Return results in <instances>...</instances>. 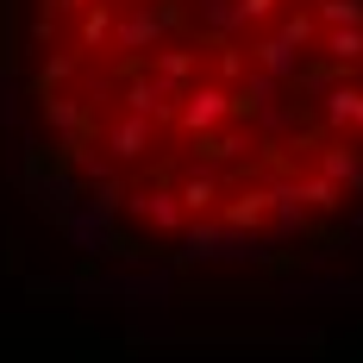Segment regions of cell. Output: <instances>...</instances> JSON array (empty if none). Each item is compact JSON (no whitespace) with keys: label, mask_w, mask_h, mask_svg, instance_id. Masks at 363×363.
Returning a JSON list of instances; mask_svg holds the SVG:
<instances>
[{"label":"cell","mask_w":363,"mask_h":363,"mask_svg":"<svg viewBox=\"0 0 363 363\" xmlns=\"http://www.w3.org/2000/svg\"><path fill=\"white\" fill-rule=\"evenodd\" d=\"M225 119H232V88L213 82V75H194V82L176 94V119H169V125H182L188 138H201V132H213V125H225Z\"/></svg>","instance_id":"6da1fadb"},{"label":"cell","mask_w":363,"mask_h":363,"mask_svg":"<svg viewBox=\"0 0 363 363\" xmlns=\"http://www.w3.org/2000/svg\"><path fill=\"white\" fill-rule=\"evenodd\" d=\"M169 26H176V6L132 0V6L113 19V50H119V57H145V50H157V44L169 38Z\"/></svg>","instance_id":"7a4b0ae2"},{"label":"cell","mask_w":363,"mask_h":363,"mask_svg":"<svg viewBox=\"0 0 363 363\" xmlns=\"http://www.w3.org/2000/svg\"><path fill=\"white\" fill-rule=\"evenodd\" d=\"M176 82H163L157 69H138V75H125L119 82V107L125 113H138V119H150V125H169L176 119Z\"/></svg>","instance_id":"3957f363"},{"label":"cell","mask_w":363,"mask_h":363,"mask_svg":"<svg viewBox=\"0 0 363 363\" xmlns=\"http://www.w3.org/2000/svg\"><path fill=\"white\" fill-rule=\"evenodd\" d=\"M125 213L138 219V225H150V232H182V225H188V213H182V201H176L169 182L132 188V194H125Z\"/></svg>","instance_id":"277c9868"},{"label":"cell","mask_w":363,"mask_h":363,"mask_svg":"<svg viewBox=\"0 0 363 363\" xmlns=\"http://www.w3.org/2000/svg\"><path fill=\"white\" fill-rule=\"evenodd\" d=\"M245 50H251V69H263L269 82H282V88H289V82H301V44H289L276 26H263V38H257V44H245Z\"/></svg>","instance_id":"5b68a950"},{"label":"cell","mask_w":363,"mask_h":363,"mask_svg":"<svg viewBox=\"0 0 363 363\" xmlns=\"http://www.w3.org/2000/svg\"><path fill=\"white\" fill-rule=\"evenodd\" d=\"M313 169L332 176L338 188H357L363 194V145L351 138V132H338V138H326V145L313 150Z\"/></svg>","instance_id":"8992f818"},{"label":"cell","mask_w":363,"mask_h":363,"mask_svg":"<svg viewBox=\"0 0 363 363\" xmlns=\"http://www.w3.org/2000/svg\"><path fill=\"white\" fill-rule=\"evenodd\" d=\"M150 119H138V113H125V119H113L107 132H101V150H107V163H138L150 150Z\"/></svg>","instance_id":"52a82bcc"},{"label":"cell","mask_w":363,"mask_h":363,"mask_svg":"<svg viewBox=\"0 0 363 363\" xmlns=\"http://www.w3.org/2000/svg\"><path fill=\"white\" fill-rule=\"evenodd\" d=\"M113 19H119V0H88L75 13V57H94L113 44Z\"/></svg>","instance_id":"ba28073f"},{"label":"cell","mask_w":363,"mask_h":363,"mask_svg":"<svg viewBox=\"0 0 363 363\" xmlns=\"http://www.w3.org/2000/svg\"><path fill=\"white\" fill-rule=\"evenodd\" d=\"M225 207H213L219 225H232V232H257L263 219H269V188L263 182H251V188H238V194H219Z\"/></svg>","instance_id":"9c48e42d"},{"label":"cell","mask_w":363,"mask_h":363,"mask_svg":"<svg viewBox=\"0 0 363 363\" xmlns=\"http://www.w3.org/2000/svg\"><path fill=\"white\" fill-rule=\"evenodd\" d=\"M320 113L332 119V132H351L357 138L363 132V82L351 75V82H332L326 94H320Z\"/></svg>","instance_id":"30bf717a"},{"label":"cell","mask_w":363,"mask_h":363,"mask_svg":"<svg viewBox=\"0 0 363 363\" xmlns=\"http://www.w3.org/2000/svg\"><path fill=\"white\" fill-rule=\"evenodd\" d=\"M145 69H157L163 82H176V88H188L194 75H201V44H157V50H145Z\"/></svg>","instance_id":"8fae6325"},{"label":"cell","mask_w":363,"mask_h":363,"mask_svg":"<svg viewBox=\"0 0 363 363\" xmlns=\"http://www.w3.org/2000/svg\"><path fill=\"white\" fill-rule=\"evenodd\" d=\"M313 44H320L326 69H338V75L363 63V26H320V38H313Z\"/></svg>","instance_id":"7c38bea8"},{"label":"cell","mask_w":363,"mask_h":363,"mask_svg":"<svg viewBox=\"0 0 363 363\" xmlns=\"http://www.w3.org/2000/svg\"><path fill=\"white\" fill-rule=\"evenodd\" d=\"M38 101H44V125H50L63 145H75V138H82V125H88L82 94H69V88H63V94H38Z\"/></svg>","instance_id":"4fadbf2b"},{"label":"cell","mask_w":363,"mask_h":363,"mask_svg":"<svg viewBox=\"0 0 363 363\" xmlns=\"http://www.w3.org/2000/svg\"><path fill=\"white\" fill-rule=\"evenodd\" d=\"M289 194L301 201V213H332V207L345 201V188H338L332 176H320V169H307V176L294 169V176H289Z\"/></svg>","instance_id":"5bb4252c"},{"label":"cell","mask_w":363,"mask_h":363,"mask_svg":"<svg viewBox=\"0 0 363 363\" xmlns=\"http://www.w3.org/2000/svg\"><path fill=\"white\" fill-rule=\"evenodd\" d=\"M219 194H225V182H219L213 169H194V176L176 182V201H182V213H188V219H194V213H213Z\"/></svg>","instance_id":"9a60e30c"},{"label":"cell","mask_w":363,"mask_h":363,"mask_svg":"<svg viewBox=\"0 0 363 363\" xmlns=\"http://www.w3.org/2000/svg\"><path fill=\"white\" fill-rule=\"evenodd\" d=\"M225 238H232V225H194V232L182 238V263H207V257H219Z\"/></svg>","instance_id":"2e32d148"},{"label":"cell","mask_w":363,"mask_h":363,"mask_svg":"<svg viewBox=\"0 0 363 363\" xmlns=\"http://www.w3.org/2000/svg\"><path fill=\"white\" fill-rule=\"evenodd\" d=\"M82 63H88V57H50V63H44V69H38V94H63V88H69L75 75H82Z\"/></svg>","instance_id":"e0dca14e"},{"label":"cell","mask_w":363,"mask_h":363,"mask_svg":"<svg viewBox=\"0 0 363 363\" xmlns=\"http://www.w3.org/2000/svg\"><path fill=\"white\" fill-rule=\"evenodd\" d=\"M313 26H363V0H313Z\"/></svg>","instance_id":"ac0fdd59"},{"label":"cell","mask_w":363,"mask_h":363,"mask_svg":"<svg viewBox=\"0 0 363 363\" xmlns=\"http://www.w3.org/2000/svg\"><path fill=\"white\" fill-rule=\"evenodd\" d=\"M269 26H276V32L289 38V44H301V50H307V44L320 38V26H313V13H289V6H282V13H276Z\"/></svg>","instance_id":"d6986e66"},{"label":"cell","mask_w":363,"mask_h":363,"mask_svg":"<svg viewBox=\"0 0 363 363\" xmlns=\"http://www.w3.org/2000/svg\"><path fill=\"white\" fill-rule=\"evenodd\" d=\"M201 19L213 26V38H238L245 26H238V6L232 0H201Z\"/></svg>","instance_id":"ffe728a7"},{"label":"cell","mask_w":363,"mask_h":363,"mask_svg":"<svg viewBox=\"0 0 363 363\" xmlns=\"http://www.w3.org/2000/svg\"><path fill=\"white\" fill-rule=\"evenodd\" d=\"M232 6H238V26H245V32H263L289 0H232Z\"/></svg>","instance_id":"44dd1931"},{"label":"cell","mask_w":363,"mask_h":363,"mask_svg":"<svg viewBox=\"0 0 363 363\" xmlns=\"http://www.w3.org/2000/svg\"><path fill=\"white\" fill-rule=\"evenodd\" d=\"M44 6H50V13H82L88 0H44Z\"/></svg>","instance_id":"7402d4cb"},{"label":"cell","mask_w":363,"mask_h":363,"mask_svg":"<svg viewBox=\"0 0 363 363\" xmlns=\"http://www.w3.org/2000/svg\"><path fill=\"white\" fill-rule=\"evenodd\" d=\"M119 6H132V0H119Z\"/></svg>","instance_id":"603a6c76"},{"label":"cell","mask_w":363,"mask_h":363,"mask_svg":"<svg viewBox=\"0 0 363 363\" xmlns=\"http://www.w3.org/2000/svg\"><path fill=\"white\" fill-rule=\"evenodd\" d=\"M289 6H294V0H289Z\"/></svg>","instance_id":"cb8c5ba5"}]
</instances>
